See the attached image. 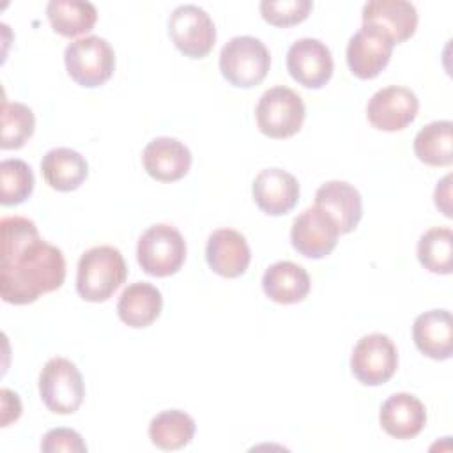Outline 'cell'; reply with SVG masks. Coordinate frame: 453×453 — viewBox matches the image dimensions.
<instances>
[{
    "label": "cell",
    "instance_id": "cell-10",
    "mask_svg": "<svg viewBox=\"0 0 453 453\" xmlns=\"http://www.w3.org/2000/svg\"><path fill=\"white\" fill-rule=\"evenodd\" d=\"M340 230L333 218L313 205L304 209L292 223L290 242L294 250L308 258L327 257L338 242Z\"/></svg>",
    "mask_w": 453,
    "mask_h": 453
},
{
    "label": "cell",
    "instance_id": "cell-11",
    "mask_svg": "<svg viewBox=\"0 0 453 453\" xmlns=\"http://www.w3.org/2000/svg\"><path fill=\"white\" fill-rule=\"evenodd\" d=\"M418 110L419 99L411 88L391 85L377 90L370 97L366 117L375 129L395 133L407 127L416 119Z\"/></svg>",
    "mask_w": 453,
    "mask_h": 453
},
{
    "label": "cell",
    "instance_id": "cell-32",
    "mask_svg": "<svg viewBox=\"0 0 453 453\" xmlns=\"http://www.w3.org/2000/svg\"><path fill=\"white\" fill-rule=\"evenodd\" d=\"M0 400H2V426H7L11 421H16L21 416V402L16 393L5 388L0 391Z\"/></svg>",
    "mask_w": 453,
    "mask_h": 453
},
{
    "label": "cell",
    "instance_id": "cell-1",
    "mask_svg": "<svg viewBox=\"0 0 453 453\" xmlns=\"http://www.w3.org/2000/svg\"><path fill=\"white\" fill-rule=\"evenodd\" d=\"M0 296L11 304L34 303L41 294L58 290L65 280L62 251L42 241L35 223L21 216L0 221Z\"/></svg>",
    "mask_w": 453,
    "mask_h": 453
},
{
    "label": "cell",
    "instance_id": "cell-2",
    "mask_svg": "<svg viewBox=\"0 0 453 453\" xmlns=\"http://www.w3.org/2000/svg\"><path fill=\"white\" fill-rule=\"evenodd\" d=\"M127 265L122 253L113 246H94L78 260L76 290L81 299L103 303L124 283Z\"/></svg>",
    "mask_w": 453,
    "mask_h": 453
},
{
    "label": "cell",
    "instance_id": "cell-17",
    "mask_svg": "<svg viewBox=\"0 0 453 453\" xmlns=\"http://www.w3.org/2000/svg\"><path fill=\"white\" fill-rule=\"evenodd\" d=\"M142 159L145 172L159 182H175L191 168L189 149L172 136H159L149 142Z\"/></svg>",
    "mask_w": 453,
    "mask_h": 453
},
{
    "label": "cell",
    "instance_id": "cell-15",
    "mask_svg": "<svg viewBox=\"0 0 453 453\" xmlns=\"http://www.w3.org/2000/svg\"><path fill=\"white\" fill-rule=\"evenodd\" d=\"M251 193L262 212L283 216L292 211L299 200V182L292 173L281 168H265L255 177Z\"/></svg>",
    "mask_w": 453,
    "mask_h": 453
},
{
    "label": "cell",
    "instance_id": "cell-28",
    "mask_svg": "<svg viewBox=\"0 0 453 453\" xmlns=\"http://www.w3.org/2000/svg\"><path fill=\"white\" fill-rule=\"evenodd\" d=\"M35 117L34 111L23 103H2V138L0 149H19L34 134Z\"/></svg>",
    "mask_w": 453,
    "mask_h": 453
},
{
    "label": "cell",
    "instance_id": "cell-9",
    "mask_svg": "<svg viewBox=\"0 0 453 453\" xmlns=\"http://www.w3.org/2000/svg\"><path fill=\"white\" fill-rule=\"evenodd\" d=\"M398 368V352L393 340L382 333L365 334L354 345L350 370L365 386H380L388 382Z\"/></svg>",
    "mask_w": 453,
    "mask_h": 453
},
{
    "label": "cell",
    "instance_id": "cell-5",
    "mask_svg": "<svg viewBox=\"0 0 453 453\" xmlns=\"http://www.w3.org/2000/svg\"><path fill=\"white\" fill-rule=\"evenodd\" d=\"M64 62L67 74L81 87L94 88L106 83L115 71V53L99 35H87L65 46Z\"/></svg>",
    "mask_w": 453,
    "mask_h": 453
},
{
    "label": "cell",
    "instance_id": "cell-21",
    "mask_svg": "<svg viewBox=\"0 0 453 453\" xmlns=\"http://www.w3.org/2000/svg\"><path fill=\"white\" fill-rule=\"evenodd\" d=\"M262 290L278 304L301 303L310 292V276L303 265L281 260L265 269L262 276Z\"/></svg>",
    "mask_w": 453,
    "mask_h": 453
},
{
    "label": "cell",
    "instance_id": "cell-31",
    "mask_svg": "<svg viewBox=\"0 0 453 453\" xmlns=\"http://www.w3.org/2000/svg\"><path fill=\"white\" fill-rule=\"evenodd\" d=\"M41 449L44 453H58V451L85 453L87 444L81 439V435L73 428H51L50 432L44 434Z\"/></svg>",
    "mask_w": 453,
    "mask_h": 453
},
{
    "label": "cell",
    "instance_id": "cell-18",
    "mask_svg": "<svg viewBox=\"0 0 453 453\" xmlns=\"http://www.w3.org/2000/svg\"><path fill=\"white\" fill-rule=\"evenodd\" d=\"M315 205L333 218L340 234L352 232L363 216L361 195L345 180L324 182L315 193Z\"/></svg>",
    "mask_w": 453,
    "mask_h": 453
},
{
    "label": "cell",
    "instance_id": "cell-13",
    "mask_svg": "<svg viewBox=\"0 0 453 453\" xmlns=\"http://www.w3.org/2000/svg\"><path fill=\"white\" fill-rule=\"evenodd\" d=\"M287 69L299 85L322 88L331 80L334 64L329 48L320 39L303 37L288 48Z\"/></svg>",
    "mask_w": 453,
    "mask_h": 453
},
{
    "label": "cell",
    "instance_id": "cell-12",
    "mask_svg": "<svg viewBox=\"0 0 453 453\" xmlns=\"http://www.w3.org/2000/svg\"><path fill=\"white\" fill-rule=\"evenodd\" d=\"M395 42L379 28L363 25L347 44V65L359 80H372L389 64Z\"/></svg>",
    "mask_w": 453,
    "mask_h": 453
},
{
    "label": "cell",
    "instance_id": "cell-19",
    "mask_svg": "<svg viewBox=\"0 0 453 453\" xmlns=\"http://www.w3.org/2000/svg\"><path fill=\"white\" fill-rule=\"evenodd\" d=\"M412 340L418 350L435 361H446L453 354V319L448 310H428L416 317Z\"/></svg>",
    "mask_w": 453,
    "mask_h": 453
},
{
    "label": "cell",
    "instance_id": "cell-23",
    "mask_svg": "<svg viewBox=\"0 0 453 453\" xmlns=\"http://www.w3.org/2000/svg\"><path fill=\"white\" fill-rule=\"evenodd\" d=\"M41 172L50 188L57 191H74L87 179L88 165L78 150L57 147L42 156Z\"/></svg>",
    "mask_w": 453,
    "mask_h": 453
},
{
    "label": "cell",
    "instance_id": "cell-29",
    "mask_svg": "<svg viewBox=\"0 0 453 453\" xmlns=\"http://www.w3.org/2000/svg\"><path fill=\"white\" fill-rule=\"evenodd\" d=\"M34 172L23 159H4L0 163V202L19 205L34 191Z\"/></svg>",
    "mask_w": 453,
    "mask_h": 453
},
{
    "label": "cell",
    "instance_id": "cell-16",
    "mask_svg": "<svg viewBox=\"0 0 453 453\" xmlns=\"http://www.w3.org/2000/svg\"><path fill=\"white\" fill-rule=\"evenodd\" d=\"M363 25L382 30L395 44L414 35L418 27V11L405 0H370L363 5Z\"/></svg>",
    "mask_w": 453,
    "mask_h": 453
},
{
    "label": "cell",
    "instance_id": "cell-4",
    "mask_svg": "<svg viewBox=\"0 0 453 453\" xmlns=\"http://www.w3.org/2000/svg\"><path fill=\"white\" fill-rule=\"evenodd\" d=\"M136 258L147 274L172 276L186 260V241L177 228L166 223L152 225L138 239Z\"/></svg>",
    "mask_w": 453,
    "mask_h": 453
},
{
    "label": "cell",
    "instance_id": "cell-24",
    "mask_svg": "<svg viewBox=\"0 0 453 453\" xmlns=\"http://www.w3.org/2000/svg\"><path fill=\"white\" fill-rule=\"evenodd\" d=\"M51 28L64 37H76L94 28L97 11L90 2L81 0H51L46 5Z\"/></svg>",
    "mask_w": 453,
    "mask_h": 453
},
{
    "label": "cell",
    "instance_id": "cell-30",
    "mask_svg": "<svg viewBox=\"0 0 453 453\" xmlns=\"http://www.w3.org/2000/svg\"><path fill=\"white\" fill-rule=\"evenodd\" d=\"M313 7L310 0H264L260 2L262 18L274 27H292L304 21Z\"/></svg>",
    "mask_w": 453,
    "mask_h": 453
},
{
    "label": "cell",
    "instance_id": "cell-25",
    "mask_svg": "<svg viewBox=\"0 0 453 453\" xmlns=\"http://www.w3.org/2000/svg\"><path fill=\"white\" fill-rule=\"evenodd\" d=\"M195 419L179 409L163 411L152 418L149 425V437L159 449H180L191 442L195 435Z\"/></svg>",
    "mask_w": 453,
    "mask_h": 453
},
{
    "label": "cell",
    "instance_id": "cell-3",
    "mask_svg": "<svg viewBox=\"0 0 453 453\" xmlns=\"http://www.w3.org/2000/svg\"><path fill=\"white\" fill-rule=\"evenodd\" d=\"M271 67V55L265 44L251 35L232 37L219 53L223 78L241 88H251L264 81Z\"/></svg>",
    "mask_w": 453,
    "mask_h": 453
},
{
    "label": "cell",
    "instance_id": "cell-14",
    "mask_svg": "<svg viewBox=\"0 0 453 453\" xmlns=\"http://www.w3.org/2000/svg\"><path fill=\"white\" fill-rule=\"evenodd\" d=\"M209 267L223 278H237L246 273L251 262V251L246 237L234 228L214 230L205 246Z\"/></svg>",
    "mask_w": 453,
    "mask_h": 453
},
{
    "label": "cell",
    "instance_id": "cell-27",
    "mask_svg": "<svg viewBox=\"0 0 453 453\" xmlns=\"http://www.w3.org/2000/svg\"><path fill=\"white\" fill-rule=\"evenodd\" d=\"M419 264L435 274H449L453 271V232L448 226L426 230L418 241Z\"/></svg>",
    "mask_w": 453,
    "mask_h": 453
},
{
    "label": "cell",
    "instance_id": "cell-26",
    "mask_svg": "<svg viewBox=\"0 0 453 453\" xmlns=\"http://www.w3.org/2000/svg\"><path fill=\"white\" fill-rule=\"evenodd\" d=\"M451 120H435L421 127L414 138L416 157L430 166H449L453 163Z\"/></svg>",
    "mask_w": 453,
    "mask_h": 453
},
{
    "label": "cell",
    "instance_id": "cell-8",
    "mask_svg": "<svg viewBox=\"0 0 453 453\" xmlns=\"http://www.w3.org/2000/svg\"><path fill=\"white\" fill-rule=\"evenodd\" d=\"M168 34L175 48L189 58H203L216 42V27L211 16L195 4L173 9L168 19Z\"/></svg>",
    "mask_w": 453,
    "mask_h": 453
},
{
    "label": "cell",
    "instance_id": "cell-6",
    "mask_svg": "<svg viewBox=\"0 0 453 453\" xmlns=\"http://www.w3.org/2000/svg\"><path fill=\"white\" fill-rule=\"evenodd\" d=\"M306 117V108L297 92L278 85L265 90L257 104L255 119L262 134L269 138L294 136Z\"/></svg>",
    "mask_w": 453,
    "mask_h": 453
},
{
    "label": "cell",
    "instance_id": "cell-7",
    "mask_svg": "<svg viewBox=\"0 0 453 453\" xmlns=\"http://www.w3.org/2000/svg\"><path fill=\"white\" fill-rule=\"evenodd\" d=\"M39 395L55 414H73L85 396V384L76 365L65 357H51L39 373Z\"/></svg>",
    "mask_w": 453,
    "mask_h": 453
},
{
    "label": "cell",
    "instance_id": "cell-20",
    "mask_svg": "<svg viewBox=\"0 0 453 453\" xmlns=\"http://www.w3.org/2000/svg\"><path fill=\"white\" fill-rule=\"evenodd\" d=\"M382 430L395 439H412L426 425V409L411 393H395L380 407Z\"/></svg>",
    "mask_w": 453,
    "mask_h": 453
},
{
    "label": "cell",
    "instance_id": "cell-22",
    "mask_svg": "<svg viewBox=\"0 0 453 453\" xmlns=\"http://www.w3.org/2000/svg\"><path fill=\"white\" fill-rule=\"evenodd\" d=\"M163 296L159 288L147 281H136L127 285L117 303L119 319L129 327H147L161 313Z\"/></svg>",
    "mask_w": 453,
    "mask_h": 453
}]
</instances>
